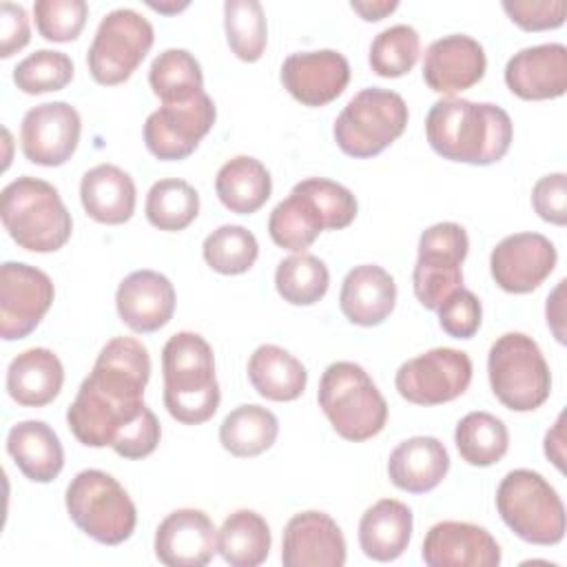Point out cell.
<instances>
[{
    "label": "cell",
    "instance_id": "obj_1",
    "mask_svg": "<svg viewBox=\"0 0 567 567\" xmlns=\"http://www.w3.org/2000/svg\"><path fill=\"white\" fill-rule=\"evenodd\" d=\"M148 379L151 357L142 341L135 337L106 341L66 410L73 436L86 447L109 445L131 461L153 454L162 427L144 403Z\"/></svg>",
    "mask_w": 567,
    "mask_h": 567
},
{
    "label": "cell",
    "instance_id": "obj_2",
    "mask_svg": "<svg viewBox=\"0 0 567 567\" xmlns=\"http://www.w3.org/2000/svg\"><path fill=\"white\" fill-rule=\"evenodd\" d=\"M425 137L443 159L489 166L509 151L514 124L507 111L492 102L441 97L427 111Z\"/></svg>",
    "mask_w": 567,
    "mask_h": 567
},
{
    "label": "cell",
    "instance_id": "obj_3",
    "mask_svg": "<svg viewBox=\"0 0 567 567\" xmlns=\"http://www.w3.org/2000/svg\"><path fill=\"white\" fill-rule=\"evenodd\" d=\"M164 405L184 425H199L213 419L221 392L215 377L210 343L197 332H177L162 348Z\"/></svg>",
    "mask_w": 567,
    "mask_h": 567
},
{
    "label": "cell",
    "instance_id": "obj_4",
    "mask_svg": "<svg viewBox=\"0 0 567 567\" xmlns=\"http://www.w3.org/2000/svg\"><path fill=\"white\" fill-rule=\"evenodd\" d=\"M0 217L9 237L31 252L60 250L73 230L71 213L58 188L31 175H22L2 188Z\"/></svg>",
    "mask_w": 567,
    "mask_h": 567
},
{
    "label": "cell",
    "instance_id": "obj_5",
    "mask_svg": "<svg viewBox=\"0 0 567 567\" xmlns=\"http://www.w3.org/2000/svg\"><path fill=\"white\" fill-rule=\"evenodd\" d=\"M317 401L332 430L346 441H368L385 427L388 403L359 363H330L321 374Z\"/></svg>",
    "mask_w": 567,
    "mask_h": 567
},
{
    "label": "cell",
    "instance_id": "obj_6",
    "mask_svg": "<svg viewBox=\"0 0 567 567\" xmlns=\"http://www.w3.org/2000/svg\"><path fill=\"white\" fill-rule=\"evenodd\" d=\"M503 523L525 543L558 545L565 536V505L549 481L534 470H512L496 487Z\"/></svg>",
    "mask_w": 567,
    "mask_h": 567
},
{
    "label": "cell",
    "instance_id": "obj_7",
    "mask_svg": "<svg viewBox=\"0 0 567 567\" xmlns=\"http://www.w3.org/2000/svg\"><path fill=\"white\" fill-rule=\"evenodd\" d=\"M64 503L78 529L102 545H122L135 532V503L117 478L102 470L78 472L66 487Z\"/></svg>",
    "mask_w": 567,
    "mask_h": 567
},
{
    "label": "cell",
    "instance_id": "obj_8",
    "mask_svg": "<svg viewBox=\"0 0 567 567\" xmlns=\"http://www.w3.org/2000/svg\"><path fill=\"white\" fill-rule=\"evenodd\" d=\"M487 377L494 396L512 412H532L551 392L549 365L538 343L525 332H505L492 343Z\"/></svg>",
    "mask_w": 567,
    "mask_h": 567
},
{
    "label": "cell",
    "instance_id": "obj_9",
    "mask_svg": "<svg viewBox=\"0 0 567 567\" xmlns=\"http://www.w3.org/2000/svg\"><path fill=\"white\" fill-rule=\"evenodd\" d=\"M405 126V100L396 91L370 86L350 97L334 120L332 135L346 155L365 159L385 151L403 135Z\"/></svg>",
    "mask_w": 567,
    "mask_h": 567
},
{
    "label": "cell",
    "instance_id": "obj_10",
    "mask_svg": "<svg viewBox=\"0 0 567 567\" xmlns=\"http://www.w3.org/2000/svg\"><path fill=\"white\" fill-rule=\"evenodd\" d=\"M153 40V24L135 9L109 11L100 20L86 53L91 78L102 86L126 82L151 51Z\"/></svg>",
    "mask_w": 567,
    "mask_h": 567
},
{
    "label": "cell",
    "instance_id": "obj_11",
    "mask_svg": "<svg viewBox=\"0 0 567 567\" xmlns=\"http://www.w3.org/2000/svg\"><path fill=\"white\" fill-rule=\"evenodd\" d=\"M467 250V233L456 221H439L421 233L412 286L423 308L436 310L454 290L463 288L461 264Z\"/></svg>",
    "mask_w": 567,
    "mask_h": 567
},
{
    "label": "cell",
    "instance_id": "obj_12",
    "mask_svg": "<svg viewBox=\"0 0 567 567\" xmlns=\"http://www.w3.org/2000/svg\"><path fill=\"white\" fill-rule=\"evenodd\" d=\"M472 381V359L456 348H432L396 370V392L414 405H441L461 396Z\"/></svg>",
    "mask_w": 567,
    "mask_h": 567
},
{
    "label": "cell",
    "instance_id": "obj_13",
    "mask_svg": "<svg viewBox=\"0 0 567 567\" xmlns=\"http://www.w3.org/2000/svg\"><path fill=\"white\" fill-rule=\"evenodd\" d=\"M55 297L47 272L22 261L0 266V337L4 341L24 339L49 312Z\"/></svg>",
    "mask_w": 567,
    "mask_h": 567
},
{
    "label": "cell",
    "instance_id": "obj_14",
    "mask_svg": "<svg viewBox=\"0 0 567 567\" xmlns=\"http://www.w3.org/2000/svg\"><path fill=\"white\" fill-rule=\"evenodd\" d=\"M215 120L217 109L206 91L182 104H162L144 122V144L157 159H184L199 146Z\"/></svg>",
    "mask_w": 567,
    "mask_h": 567
},
{
    "label": "cell",
    "instance_id": "obj_15",
    "mask_svg": "<svg viewBox=\"0 0 567 567\" xmlns=\"http://www.w3.org/2000/svg\"><path fill=\"white\" fill-rule=\"evenodd\" d=\"M558 252L540 233H514L503 237L489 255V272L496 286L512 295L536 290L556 268Z\"/></svg>",
    "mask_w": 567,
    "mask_h": 567
},
{
    "label": "cell",
    "instance_id": "obj_16",
    "mask_svg": "<svg viewBox=\"0 0 567 567\" xmlns=\"http://www.w3.org/2000/svg\"><path fill=\"white\" fill-rule=\"evenodd\" d=\"M80 131V113L69 102H44L24 113L20 148L31 164L62 166L75 153Z\"/></svg>",
    "mask_w": 567,
    "mask_h": 567
},
{
    "label": "cell",
    "instance_id": "obj_17",
    "mask_svg": "<svg viewBox=\"0 0 567 567\" xmlns=\"http://www.w3.org/2000/svg\"><path fill=\"white\" fill-rule=\"evenodd\" d=\"M284 89L303 106H326L337 100L350 82V64L334 49L299 51L281 64Z\"/></svg>",
    "mask_w": 567,
    "mask_h": 567
},
{
    "label": "cell",
    "instance_id": "obj_18",
    "mask_svg": "<svg viewBox=\"0 0 567 567\" xmlns=\"http://www.w3.org/2000/svg\"><path fill=\"white\" fill-rule=\"evenodd\" d=\"M487 58L478 40L465 33H452L434 40L423 55L425 84L445 97H454L478 84L485 75Z\"/></svg>",
    "mask_w": 567,
    "mask_h": 567
},
{
    "label": "cell",
    "instance_id": "obj_19",
    "mask_svg": "<svg viewBox=\"0 0 567 567\" xmlns=\"http://www.w3.org/2000/svg\"><path fill=\"white\" fill-rule=\"evenodd\" d=\"M284 567H343L346 538L326 512L308 509L295 514L284 529Z\"/></svg>",
    "mask_w": 567,
    "mask_h": 567
},
{
    "label": "cell",
    "instance_id": "obj_20",
    "mask_svg": "<svg viewBox=\"0 0 567 567\" xmlns=\"http://www.w3.org/2000/svg\"><path fill=\"white\" fill-rule=\"evenodd\" d=\"M421 558L430 567H496L501 547L481 525L441 520L427 529Z\"/></svg>",
    "mask_w": 567,
    "mask_h": 567
},
{
    "label": "cell",
    "instance_id": "obj_21",
    "mask_svg": "<svg viewBox=\"0 0 567 567\" xmlns=\"http://www.w3.org/2000/svg\"><path fill=\"white\" fill-rule=\"evenodd\" d=\"M215 551L217 529L202 509H175L155 529V556L168 567H204Z\"/></svg>",
    "mask_w": 567,
    "mask_h": 567
},
{
    "label": "cell",
    "instance_id": "obj_22",
    "mask_svg": "<svg viewBox=\"0 0 567 567\" xmlns=\"http://www.w3.org/2000/svg\"><path fill=\"white\" fill-rule=\"evenodd\" d=\"M115 308L122 323L133 332H155L173 319L175 288L171 279L157 270H135L120 281Z\"/></svg>",
    "mask_w": 567,
    "mask_h": 567
},
{
    "label": "cell",
    "instance_id": "obj_23",
    "mask_svg": "<svg viewBox=\"0 0 567 567\" xmlns=\"http://www.w3.org/2000/svg\"><path fill=\"white\" fill-rule=\"evenodd\" d=\"M505 84L520 100H554L567 91V49L545 42L520 49L505 64Z\"/></svg>",
    "mask_w": 567,
    "mask_h": 567
},
{
    "label": "cell",
    "instance_id": "obj_24",
    "mask_svg": "<svg viewBox=\"0 0 567 567\" xmlns=\"http://www.w3.org/2000/svg\"><path fill=\"white\" fill-rule=\"evenodd\" d=\"M396 303L394 277L377 266L361 264L348 270L339 292V308L343 317L363 328L383 323Z\"/></svg>",
    "mask_w": 567,
    "mask_h": 567
},
{
    "label": "cell",
    "instance_id": "obj_25",
    "mask_svg": "<svg viewBox=\"0 0 567 567\" xmlns=\"http://www.w3.org/2000/svg\"><path fill=\"white\" fill-rule=\"evenodd\" d=\"M450 470V454L434 436L401 441L388 458L390 483L410 494L432 492Z\"/></svg>",
    "mask_w": 567,
    "mask_h": 567
},
{
    "label": "cell",
    "instance_id": "obj_26",
    "mask_svg": "<svg viewBox=\"0 0 567 567\" xmlns=\"http://www.w3.org/2000/svg\"><path fill=\"white\" fill-rule=\"evenodd\" d=\"M135 182L115 164H97L82 175L80 202L84 213L109 226L124 224L135 213Z\"/></svg>",
    "mask_w": 567,
    "mask_h": 567
},
{
    "label": "cell",
    "instance_id": "obj_27",
    "mask_svg": "<svg viewBox=\"0 0 567 567\" xmlns=\"http://www.w3.org/2000/svg\"><path fill=\"white\" fill-rule=\"evenodd\" d=\"M64 368L49 348H29L7 368V392L24 408L49 405L62 390Z\"/></svg>",
    "mask_w": 567,
    "mask_h": 567
},
{
    "label": "cell",
    "instance_id": "obj_28",
    "mask_svg": "<svg viewBox=\"0 0 567 567\" xmlns=\"http://www.w3.org/2000/svg\"><path fill=\"white\" fill-rule=\"evenodd\" d=\"M7 452L18 470L33 483H51L64 467V450L44 421H20L7 434Z\"/></svg>",
    "mask_w": 567,
    "mask_h": 567
},
{
    "label": "cell",
    "instance_id": "obj_29",
    "mask_svg": "<svg viewBox=\"0 0 567 567\" xmlns=\"http://www.w3.org/2000/svg\"><path fill=\"white\" fill-rule=\"evenodd\" d=\"M412 525V509L405 503L381 498L368 507L359 520V545L372 560H396L410 545Z\"/></svg>",
    "mask_w": 567,
    "mask_h": 567
},
{
    "label": "cell",
    "instance_id": "obj_30",
    "mask_svg": "<svg viewBox=\"0 0 567 567\" xmlns=\"http://www.w3.org/2000/svg\"><path fill=\"white\" fill-rule=\"evenodd\" d=\"M248 379L259 396L281 403L303 394L308 372L288 350L275 343H264L248 359Z\"/></svg>",
    "mask_w": 567,
    "mask_h": 567
},
{
    "label": "cell",
    "instance_id": "obj_31",
    "mask_svg": "<svg viewBox=\"0 0 567 567\" xmlns=\"http://www.w3.org/2000/svg\"><path fill=\"white\" fill-rule=\"evenodd\" d=\"M215 193L230 213L250 215L268 202L272 193V179L259 159L250 155H237L224 162L217 171Z\"/></svg>",
    "mask_w": 567,
    "mask_h": 567
},
{
    "label": "cell",
    "instance_id": "obj_32",
    "mask_svg": "<svg viewBox=\"0 0 567 567\" xmlns=\"http://www.w3.org/2000/svg\"><path fill=\"white\" fill-rule=\"evenodd\" d=\"M270 527L252 509L233 512L217 529V551L230 567L261 565L270 554Z\"/></svg>",
    "mask_w": 567,
    "mask_h": 567
},
{
    "label": "cell",
    "instance_id": "obj_33",
    "mask_svg": "<svg viewBox=\"0 0 567 567\" xmlns=\"http://www.w3.org/2000/svg\"><path fill=\"white\" fill-rule=\"evenodd\" d=\"M279 434L277 416L255 403L237 405L219 425L221 447L239 458L259 456L272 447Z\"/></svg>",
    "mask_w": 567,
    "mask_h": 567
},
{
    "label": "cell",
    "instance_id": "obj_34",
    "mask_svg": "<svg viewBox=\"0 0 567 567\" xmlns=\"http://www.w3.org/2000/svg\"><path fill=\"white\" fill-rule=\"evenodd\" d=\"M454 443L465 463L489 467L507 454L509 432L498 416L489 412H470L456 423Z\"/></svg>",
    "mask_w": 567,
    "mask_h": 567
},
{
    "label": "cell",
    "instance_id": "obj_35",
    "mask_svg": "<svg viewBox=\"0 0 567 567\" xmlns=\"http://www.w3.org/2000/svg\"><path fill=\"white\" fill-rule=\"evenodd\" d=\"M148 84L162 104H182L204 91V75L193 53L166 49L151 62Z\"/></svg>",
    "mask_w": 567,
    "mask_h": 567
},
{
    "label": "cell",
    "instance_id": "obj_36",
    "mask_svg": "<svg viewBox=\"0 0 567 567\" xmlns=\"http://www.w3.org/2000/svg\"><path fill=\"white\" fill-rule=\"evenodd\" d=\"M323 221L317 213V208L310 204V199L295 188L286 199H281L270 217H268V233L270 239L286 250L292 252H306V248L312 246V241L323 233Z\"/></svg>",
    "mask_w": 567,
    "mask_h": 567
},
{
    "label": "cell",
    "instance_id": "obj_37",
    "mask_svg": "<svg viewBox=\"0 0 567 567\" xmlns=\"http://www.w3.org/2000/svg\"><path fill=\"white\" fill-rule=\"evenodd\" d=\"M144 210L155 228L177 233L195 221L199 213V195L188 182L166 177L148 188Z\"/></svg>",
    "mask_w": 567,
    "mask_h": 567
},
{
    "label": "cell",
    "instance_id": "obj_38",
    "mask_svg": "<svg viewBox=\"0 0 567 567\" xmlns=\"http://www.w3.org/2000/svg\"><path fill=\"white\" fill-rule=\"evenodd\" d=\"M330 286L328 266L310 255L297 252L279 261L275 270V288L284 301L292 306H312L317 303Z\"/></svg>",
    "mask_w": 567,
    "mask_h": 567
},
{
    "label": "cell",
    "instance_id": "obj_39",
    "mask_svg": "<svg viewBox=\"0 0 567 567\" xmlns=\"http://www.w3.org/2000/svg\"><path fill=\"white\" fill-rule=\"evenodd\" d=\"M224 29L230 51L244 62H257L268 42L264 7L257 0H226Z\"/></svg>",
    "mask_w": 567,
    "mask_h": 567
},
{
    "label": "cell",
    "instance_id": "obj_40",
    "mask_svg": "<svg viewBox=\"0 0 567 567\" xmlns=\"http://www.w3.org/2000/svg\"><path fill=\"white\" fill-rule=\"evenodd\" d=\"M204 261L219 275H241L252 268L259 255L255 235L237 224L215 228L202 246Z\"/></svg>",
    "mask_w": 567,
    "mask_h": 567
},
{
    "label": "cell",
    "instance_id": "obj_41",
    "mask_svg": "<svg viewBox=\"0 0 567 567\" xmlns=\"http://www.w3.org/2000/svg\"><path fill=\"white\" fill-rule=\"evenodd\" d=\"M421 53V38L410 24H392L374 35L368 62L381 78H401L412 71Z\"/></svg>",
    "mask_w": 567,
    "mask_h": 567
},
{
    "label": "cell",
    "instance_id": "obj_42",
    "mask_svg": "<svg viewBox=\"0 0 567 567\" xmlns=\"http://www.w3.org/2000/svg\"><path fill=\"white\" fill-rule=\"evenodd\" d=\"M73 80V62L64 51L40 49L13 69V84L27 95L60 91Z\"/></svg>",
    "mask_w": 567,
    "mask_h": 567
},
{
    "label": "cell",
    "instance_id": "obj_43",
    "mask_svg": "<svg viewBox=\"0 0 567 567\" xmlns=\"http://www.w3.org/2000/svg\"><path fill=\"white\" fill-rule=\"evenodd\" d=\"M292 188L310 199L326 230H341L357 217V197L339 182L326 177H308Z\"/></svg>",
    "mask_w": 567,
    "mask_h": 567
},
{
    "label": "cell",
    "instance_id": "obj_44",
    "mask_svg": "<svg viewBox=\"0 0 567 567\" xmlns=\"http://www.w3.org/2000/svg\"><path fill=\"white\" fill-rule=\"evenodd\" d=\"M38 33L49 42L75 40L89 18L84 0H35L33 4Z\"/></svg>",
    "mask_w": 567,
    "mask_h": 567
},
{
    "label": "cell",
    "instance_id": "obj_45",
    "mask_svg": "<svg viewBox=\"0 0 567 567\" xmlns=\"http://www.w3.org/2000/svg\"><path fill=\"white\" fill-rule=\"evenodd\" d=\"M439 326L445 334L454 339H472L483 321V308L478 297L467 290L458 288L454 290L439 308Z\"/></svg>",
    "mask_w": 567,
    "mask_h": 567
},
{
    "label": "cell",
    "instance_id": "obj_46",
    "mask_svg": "<svg viewBox=\"0 0 567 567\" xmlns=\"http://www.w3.org/2000/svg\"><path fill=\"white\" fill-rule=\"evenodd\" d=\"M503 11L523 31H547L565 22L567 4L563 0H505Z\"/></svg>",
    "mask_w": 567,
    "mask_h": 567
},
{
    "label": "cell",
    "instance_id": "obj_47",
    "mask_svg": "<svg viewBox=\"0 0 567 567\" xmlns=\"http://www.w3.org/2000/svg\"><path fill=\"white\" fill-rule=\"evenodd\" d=\"M532 206L540 219L565 226L567 221V175L551 173L540 177L532 188Z\"/></svg>",
    "mask_w": 567,
    "mask_h": 567
},
{
    "label": "cell",
    "instance_id": "obj_48",
    "mask_svg": "<svg viewBox=\"0 0 567 567\" xmlns=\"http://www.w3.org/2000/svg\"><path fill=\"white\" fill-rule=\"evenodd\" d=\"M29 16L22 4H0V58H11L29 44Z\"/></svg>",
    "mask_w": 567,
    "mask_h": 567
},
{
    "label": "cell",
    "instance_id": "obj_49",
    "mask_svg": "<svg viewBox=\"0 0 567 567\" xmlns=\"http://www.w3.org/2000/svg\"><path fill=\"white\" fill-rule=\"evenodd\" d=\"M565 279L558 281V286L551 290V295L547 297V308H545V315H547V326L551 328L554 337L558 339V343H565V330H563V319H565V312H563V292H565Z\"/></svg>",
    "mask_w": 567,
    "mask_h": 567
},
{
    "label": "cell",
    "instance_id": "obj_50",
    "mask_svg": "<svg viewBox=\"0 0 567 567\" xmlns=\"http://www.w3.org/2000/svg\"><path fill=\"white\" fill-rule=\"evenodd\" d=\"M563 421L565 414H558L554 427L545 434V454L547 458L563 472L565 470V436H563Z\"/></svg>",
    "mask_w": 567,
    "mask_h": 567
},
{
    "label": "cell",
    "instance_id": "obj_51",
    "mask_svg": "<svg viewBox=\"0 0 567 567\" xmlns=\"http://www.w3.org/2000/svg\"><path fill=\"white\" fill-rule=\"evenodd\" d=\"M350 7H352V11H357L365 22H377V20H383L388 13H392L396 7H399V2L396 0H368V2H350Z\"/></svg>",
    "mask_w": 567,
    "mask_h": 567
},
{
    "label": "cell",
    "instance_id": "obj_52",
    "mask_svg": "<svg viewBox=\"0 0 567 567\" xmlns=\"http://www.w3.org/2000/svg\"><path fill=\"white\" fill-rule=\"evenodd\" d=\"M148 7L155 9V11H159V13H177V11L186 9L188 2H182V4H157V2H148Z\"/></svg>",
    "mask_w": 567,
    "mask_h": 567
}]
</instances>
